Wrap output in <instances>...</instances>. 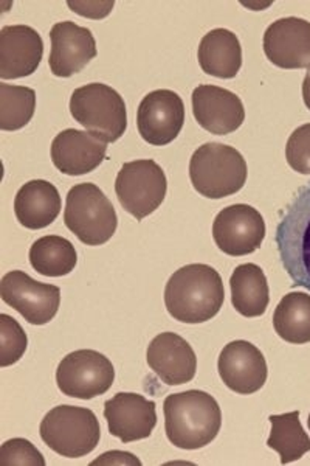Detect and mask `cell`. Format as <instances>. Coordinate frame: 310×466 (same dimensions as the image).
Wrapping results in <instances>:
<instances>
[{
	"instance_id": "6da1fadb",
	"label": "cell",
	"mask_w": 310,
	"mask_h": 466,
	"mask_svg": "<svg viewBox=\"0 0 310 466\" xmlns=\"http://www.w3.org/2000/svg\"><path fill=\"white\" fill-rule=\"evenodd\" d=\"M225 300L224 281L208 265H188L175 270L165 288V305L175 320L204 323L221 311Z\"/></svg>"
},
{
	"instance_id": "7a4b0ae2",
	"label": "cell",
	"mask_w": 310,
	"mask_h": 466,
	"mask_svg": "<svg viewBox=\"0 0 310 466\" xmlns=\"http://www.w3.org/2000/svg\"><path fill=\"white\" fill-rule=\"evenodd\" d=\"M164 412L166 437L180 450L205 448L221 431V408L204 390L169 395L165 400Z\"/></svg>"
},
{
	"instance_id": "3957f363",
	"label": "cell",
	"mask_w": 310,
	"mask_h": 466,
	"mask_svg": "<svg viewBox=\"0 0 310 466\" xmlns=\"http://www.w3.org/2000/svg\"><path fill=\"white\" fill-rule=\"evenodd\" d=\"M275 243L292 285L310 291V182L301 187L283 213Z\"/></svg>"
},
{
	"instance_id": "277c9868",
	"label": "cell",
	"mask_w": 310,
	"mask_h": 466,
	"mask_svg": "<svg viewBox=\"0 0 310 466\" xmlns=\"http://www.w3.org/2000/svg\"><path fill=\"white\" fill-rule=\"evenodd\" d=\"M247 175V162L228 145H202L191 157V184L199 195L210 199H222L241 191Z\"/></svg>"
},
{
	"instance_id": "5b68a950",
	"label": "cell",
	"mask_w": 310,
	"mask_h": 466,
	"mask_svg": "<svg viewBox=\"0 0 310 466\" xmlns=\"http://www.w3.org/2000/svg\"><path fill=\"white\" fill-rule=\"evenodd\" d=\"M70 114L87 133L105 144H114L126 133V103L115 89L103 83L75 89L70 96Z\"/></svg>"
},
{
	"instance_id": "8992f818",
	"label": "cell",
	"mask_w": 310,
	"mask_h": 466,
	"mask_svg": "<svg viewBox=\"0 0 310 466\" xmlns=\"http://www.w3.org/2000/svg\"><path fill=\"white\" fill-rule=\"evenodd\" d=\"M64 223L85 246H101L114 237L118 218L100 187L90 182L72 187L65 201Z\"/></svg>"
},
{
	"instance_id": "52a82bcc",
	"label": "cell",
	"mask_w": 310,
	"mask_h": 466,
	"mask_svg": "<svg viewBox=\"0 0 310 466\" xmlns=\"http://www.w3.org/2000/svg\"><path fill=\"white\" fill-rule=\"evenodd\" d=\"M39 434L59 456L79 459L95 450L101 439L100 421L90 409L58 406L44 417Z\"/></svg>"
},
{
	"instance_id": "ba28073f",
	"label": "cell",
	"mask_w": 310,
	"mask_h": 466,
	"mask_svg": "<svg viewBox=\"0 0 310 466\" xmlns=\"http://www.w3.org/2000/svg\"><path fill=\"white\" fill-rule=\"evenodd\" d=\"M168 190V180L157 162L134 160L121 167L115 180V193L121 207L142 221L162 206Z\"/></svg>"
},
{
	"instance_id": "9c48e42d",
	"label": "cell",
	"mask_w": 310,
	"mask_h": 466,
	"mask_svg": "<svg viewBox=\"0 0 310 466\" xmlns=\"http://www.w3.org/2000/svg\"><path fill=\"white\" fill-rule=\"evenodd\" d=\"M114 380L115 369L111 360L95 350H76L61 360L56 370L59 390L78 400L105 395Z\"/></svg>"
},
{
	"instance_id": "30bf717a",
	"label": "cell",
	"mask_w": 310,
	"mask_h": 466,
	"mask_svg": "<svg viewBox=\"0 0 310 466\" xmlns=\"http://www.w3.org/2000/svg\"><path fill=\"white\" fill-rule=\"evenodd\" d=\"M0 297L32 325L50 322L61 305L58 287L33 280L24 270H11L4 276L0 281Z\"/></svg>"
},
{
	"instance_id": "8fae6325",
	"label": "cell",
	"mask_w": 310,
	"mask_h": 466,
	"mask_svg": "<svg viewBox=\"0 0 310 466\" xmlns=\"http://www.w3.org/2000/svg\"><path fill=\"white\" fill-rule=\"evenodd\" d=\"M213 238L224 254L244 257L263 246L265 221L255 207L235 204L225 207L213 223Z\"/></svg>"
},
{
	"instance_id": "7c38bea8",
	"label": "cell",
	"mask_w": 310,
	"mask_h": 466,
	"mask_svg": "<svg viewBox=\"0 0 310 466\" xmlns=\"http://www.w3.org/2000/svg\"><path fill=\"white\" fill-rule=\"evenodd\" d=\"M184 123V101L174 90L149 92L138 106V133L145 142L154 147L171 144L179 136Z\"/></svg>"
},
{
	"instance_id": "4fadbf2b",
	"label": "cell",
	"mask_w": 310,
	"mask_h": 466,
	"mask_svg": "<svg viewBox=\"0 0 310 466\" xmlns=\"http://www.w3.org/2000/svg\"><path fill=\"white\" fill-rule=\"evenodd\" d=\"M217 370L224 384L239 395L258 392L267 381L265 358L248 340H233L225 345L217 360Z\"/></svg>"
},
{
	"instance_id": "5bb4252c",
	"label": "cell",
	"mask_w": 310,
	"mask_h": 466,
	"mask_svg": "<svg viewBox=\"0 0 310 466\" xmlns=\"http://www.w3.org/2000/svg\"><path fill=\"white\" fill-rule=\"evenodd\" d=\"M264 54L281 69L310 67V22L285 17L268 25L264 35Z\"/></svg>"
},
{
	"instance_id": "9a60e30c",
	"label": "cell",
	"mask_w": 310,
	"mask_h": 466,
	"mask_svg": "<svg viewBox=\"0 0 310 466\" xmlns=\"http://www.w3.org/2000/svg\"><path fill=\"white\" fill-rule=\"evenodd\" d=\"M50 39L52 52L48 64L52 74L59 78H69L79 74L98 55L92 32L89 28L79 27L75 22L55 24Z\"/></svg>"
},
{
	"instance_id": "2e32d148",
	"label": "cell",
	"mask_w": 310,
	"mask_h": 466,
	"mask_svg": "<svg viewBox=\"0 0 310 466\" xmlns=\"http://www.w3.org/2000/svg\"><path fill=\"white\" fill-rule=\"evenodd\" d=\"M109 432L123 443L147 439L157 424L155 403L138 393H116L105 404Z\"/></svg>"
},
{
	"instance_id": "e0dca14e",
	"label": "cell",
	"mask_w": 310,
	"mask_h": 466,
	"mask_svg": "<svg viewBox=\"0 0 310 466\" xmlns=\"http://www.w3.org/2000/svg\"><path fill=\"white\" fill-rule=\"evenodd\" d=\"M193 114L208 133L215 136L232 134L245 120L242 100L232 90L202 85L193 92Z\"/></svg>"
},
{
	"instance_id": "ac0fdd59",
	"label": "cell",
	"mask_w": 310,
	"mask_h": 466,
	"mask_svg": "<svg viewBox=\"0 0 310 466\" xmlns=\"http://www.w3.org/2000/svg\"><path fill=\"white\" fill-rule=\"evenodd\" d=\"M44 55L41 35L28 25L0 30V78L16 80L36 72Z\"/></svg>"
},
{
	"instance_id": "d6986e66",
	"label": "cell",
	"mask_w": 310,
	"mask_h": 466,
	"mask_svg": "<svg viewBox=\"0 0 310 466\" xmlns=\"http://www.w3.org/2000/svg\"><path fill=\"white\" fill-rule=\"evenodd\" d=\"M147 364L166 386H182L195 380L197 358L195 350L175 333H162L147 347Z\"/></svg>"
},
{
	"instance_id": "ffe728a7",
	"label": "cell",
	"mask_w": 310,
	"mask_h": 466,
	"mask_svg": "<svg viewBox=\"0 0 310 466\" xmlns=\"http://www.w3.org/2000/svg\"><path fill=\"white\" fill-rule=\"evenodd\" d=\"M107 145L87 131L65 129L52 144V162L61 173L83 176L96 170L105 159Z\"/></svg>"
},
{
	"instance_id": "44dd1931",
	"label": "cell",
	"mask_w": 310,
	"mask_h": 466,
	"mask_svg": "<svg viewBox=\"0 0 310 466\" xmlns=\"http://www.w3.org/2000/svg\"><path fill=\"white\" fill-rule=\"evenodd\" d=\"M61 206L58 188L47 180L35 179L17 191L15 213L21 226L39 230L48 228L58 218Z\"/></svg>"
},
{
	"instance_id": "7402d4cb",
	"label": "cell",
	"mask_w": 310,
	"mask_h": 466,
	"mask_svg": "<svg viewBox=\"0 0 310 466\" xmlns=\"http://www.w3.org/2000/svg\"><path fill=\"white\" fill-rule=\"evenodd\" d=\"M200 67L205 74L230 80L235 78L242 66V47L235 33L225 28H215L202 37L197 52Z\"/></svg>"
},
{
	"instance_id": "603a6c76",
	"label": "cell",
	"mask_w": 310,
	"mask_h": 466,
	"mask_svg": "<svg viewBox=\"0 0 310 466\" xmlns=\"http://www.w3.org/2000/svg\"><path fill=\"white\" fill-rule=\"evenodd\" d=\"M232 303L244 318H259L267 311L270 302L267 277L258 265L237 266L230 279Z\"/></svg>"
},
{
	"instance_id": "cb8c5ba5",
	"label": "cell",
	"mask_w": 310,
	"mask_h": 466,
	"mask_svg": "<svg viewBox=\"0 0 310 466\" xmlns=\"http://www.w3.org/2000/svg\"><path fill=\"white\" fill-rule=\"evenodd\" d=\"M275 331L289 344L310 342V296L290 292L283 297L274 314Z\"/></svg>"
},
{
	"instance_id": "d4e9b609",
	"label": "cell",
	"mask_w": 310,
	"mask_h": 466,
	"mask_svg": "<svg viewBox=\"0 0 310 466\" xmlns=\"http://www.w3.org/2000/svg\"><path fill=\"white\" fill-rule=\"evenodd\" d=\"M78 263V255L69 239L47 235L35 241L30 249V265L45 277L69 276Z\"/></svg>"
},
{
	"instance_id": "484cf974",
	"label": "cell",
	"mask_w": 310,
	"mask_h": 466,
	"mask_svg": "<svg viewBox=\"0 0 310 466\" xmlns=\"http://www.w3.org/2000/svg\"><path fill=\"white\" fill-rule=\"evenodd\" d=\"M268 420L272 423V432L268 437L267 446L278 452L283 465L300 461L305 452H309V435L301 426L298 410L283 415H270Z\"/></svg>"
},
{
	"instance_id": "4316f807",
	"label": "cell",
	"mask_w": 310,
	"mask_h": 466,
	"mask_svg": "<svg viewBox=\"0 0 310 466\" xmlns=\"http://www.w3.org/2000/svg\"><path fill=\"white\" fill-rule=\"evenodd\" d=\"M36 92L25 86L0 85V129L17 131L32 122Z\"/></svg>"
},
{
	"instance_id": "83f0119b",
	"label": "cell",
	"mask_w": 310,
	"mask_h": 466,
	"mask_svg": "<svg viewBox=\"0 0 310 466\" xmlns=\"http://www.w3.org/2000/svg\"><path fill=\"white\" fill-rule=\"evenodd\" d=\"M28 339L17 320L2 314L0 316V367L16 364L25 353Z\"/></svg>"
},
{
	"instance_id": "f1b7e54d",
	"label": "cell",
	"mask_w": 310,
	"mask_h": 466,
	"mask_svg": "<svg viewBox=\"0 0 310 466\" xmlns=\"http://www.w3.org/2000/svg\"><path fill=\"white\" fill-rule=\"evenodd\" d=\"M0 465L2 466H44L45 459L37 451L32 441L25 439H13L5 441L0 448Z\"/></svg>"
},
{
	"instance_id": "f546056e",
	"label": "cell",
	"mask_w": 310,
	"mask_h": 466,
	"mask_svg": "<svg viewBox=\"0 0 310 466\" xmlns=\"http://www.w3.org/2000/svg\"><path fill=\"white\" fill-rule=\"evenodd\" d=\"M285 159L292 170L310 175V123L295 129L285 147Z\"/></svg>"
},
{
	"instance_id": "4dcf8cb0",
	"label": "cell",
	"mask_w": 310,
	"mask_h": 466,
	"mask_svg": "<svg viewBox=\"0 0 310 466\" xmlns=\"http://www.w3.org/2000/svg\"><path fill=\"white\" fill-rule=\"evenodd\" d=\"M112 463H120V465H142V461L137 457L132 456L131 452H105L100 459L92 461V465H112Z\"/></svg>"
},
{
	"instance_id": "1f68e13d",
	"label": "cell",
	"mask_w": 310,
	"mask_h": 466,
	"mask_svg": "<svg viewBox=\"0 0 310 466\" xmlns=\"http://www.w3.org/2000/svg\"><path fill=\"white\" fill-rule=\"evenodd\" d=\"M303 100L307 109H310V67H307V74L303 81Z\"/></svg>"
},
{
	"instance_id": "d6a6232c",
	"label": "cell",
	"mask_w": 310,
	"mask_h": 466,
	"mask_svg": "<svg viewBox=\"0 0 310 466\" xmlns=\"http://www.w3.org/2000/svg\"><path fill=\"white\" fill-rule=\"evenodd\" d=\"M307 423H309V430H310V415H309V420H307Z\"/></svg>"
}]
</instances>
